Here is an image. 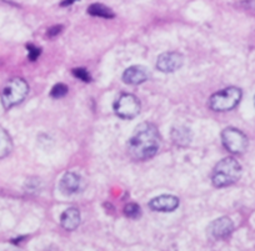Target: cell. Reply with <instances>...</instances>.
Here are the masks:
<instances>
[{
	"mask_svg": "<svg viewBox=\"0 0 255 251\" xmlns=\"http://www.w3.org/2000/svg\"><path fill=\"white\" fill-rule=\"evenodd\" d=\"M160 147L158 127L151 123H143L134 131L128 142V152L136 161L151 159Z\"/></svg>",
	"mask_w": 255,
	"mask_h": 251,
	"instance_id": "obj_1",
	"label": "cell"
},
{
	"mask_svg": "<svg viewBox=\"0 0 255 251\" xmlns=\"http://www.w3.org/2000/svg\"><path fill=\"white\" fill-rule=\"evenodd\" d=\"M242 166L234 157H225L215 165L212 174L215 188H227L237 183L242 176Z\"/></svg>",
	"mask_w": 255,
	"mask_h": 251,
	"instance_id": "obj_2",
	"label": "cell"
},
{
	"mask_svg": "<svg viewBox=\"0 0 255 251\" xmlns=\"http://www.w3.org/2000/svg\"><path fill=\"white\" fill-rule=\"evenodd\" d=\"M29 93V85L24 79L14 78L5 84L1 90V103L5 109H11L20 104Z\"/></svg>",
	"mask_w": 255,
	"mask_h": 251,
	"instance_id": "obj_3",
	"label": "cell"
},
{
	"mask_svg": "<svg viewBox=\"0 0 255 251\" xmlns=\"http://www.w3.org/2000/svg\"><path fill=\"white\" fill-rule=\"evenodd\" d=\"M242 95L243 93L239 88H227V89L220 90V92L215 93L210 97L209 107L214 112H229L239 104Z\"/></svg>",
	"mask_w": 255,
	"mask_h": 251,
	"instance_id": "obj_4",
	"label": "cell"
},
{
	"mask_svg": "<svg viewBox=\"0 0 255 251\" xmlns=\"http://www.w3.org/2000/svg\"><path fill=\"white\" fill-rule=\"evenodd\" d=\"M222 141L225 149L232 154H243L248 149L247 135L235 127H227L223 130Z\"/></svg>",
	"mask_w": 255,
	"mask_h": 251,
	"instance_id": "obj_5",
	"label": "cell"
},
{
	"mask_svg": "<svg viewBox=\"0 0 255 251\" xmlns=\"http://www.w3.org/2000/svg\"><path fill=\"white\" fill-rule=\"evenodd\" d=\"M114 110L122 119H133L140 113V102L131 94H122L115 102Z\"/></svg>",
	"mask_w": 255,
	"mask_h": 251,
	"instance_id": "obj_6",
	"label": "cell"
},
{
	"mask_svg": "<svg viewBox=\"0 0 255 251\" xmlns=\"http://www.w3.org/2000/svg\"><path fill=\"white\" fill-rule=\"evenodd\" d=\"M183 55L175 51H166L159 55L156 60V68L161 73H174L183 65Z\"/></svg>",
	"mask_w": 255,
	"mask_h": 251,
	"instance_id": "obj_7",
	"label": "cell"
},
{
	"mask_svg": "<svg viewBox=\"0 0 255 251\" xmlns=\"http://www.w3.org/2000/svg\"><path fill=\"white\" fill-rule=\"evenodd\" d=\"M233 230H234V224L227 216H223V218L214 220L208 228V233L215 240L227 239L233 233Z\"/></svg>",
	"mask_w": 255,
	"mask_h": 251,
	"instance_id": "obj_8",
	"label": "cell"
},
{
	"mask_svg": "<svg viewBox=\"0 0 255 251\" xmlns=\"http://www.w3.org/2000/svg\"><path fill=\"white\" fill-rule=\"evenodd\" d=\"M85 184L82 176L77 173H67L60 180V191L64 195H73L80 193L84 189Z\"/></svg>",
	"mask_w": 255,
	"mask_h": 251,
	"instance_id": "obj_9",
	"label": "cell"
},
{
	"mask_svg": "<svg viewBox=\"0 0 255 251\" xmlns=\"http://www.w3.org/2000/svg\"><path fill=\"white\" fill-rule=\"evenodd\" d=\"M149 70L143 65H133L128 68L123 74V80L129 85H139L149 79Z\"/></svg>",
	"mask_w": 255,
	"mask_h": 251,
	"instance_id": "obj_10",
	"label": "cell"
},
{
	"mask_svg": "<svg viewBox=\"0 0 255 251\" xmlns=\"http://www.w3.org/2000/svg\"><path fill=\"white\" fill-rule=\"evenodd\" d=\"M179 206V199L173 195H160L149 203V208L160 213H171Z\"/></svg>",
	"mask_w": 255,
	"mask_h": 251,
	"instance_id": "obj_11",
	"label": "cell"
},
{
	"mask_svg": "<svg viewBox=\"0 0 255 251\" xmlns=\"http://www.w3.org/2000/svg\"><path fill=\"white\" fill-rule=\"evenodd\" d=\"M60 224L65 230L73 231L79 226L80 224V213L78 209L69 208L61 214Z\"/></svg>",
	"mask_w": 255,
	"mask_h": 251,
	"instance_id": "obj_12",
	"label": "cell"
},
{
	"mask_svg": "<svg viewBox=\"0 0 255 251\" xmlns=\"http://www.w3.org/2000/svg\"><path fill=\"white\" fill-rule=\"evenodd\" d=\"M13 150V140L4 127L0 126V159L8 156Z\"/></svg>",
	"mask_w": 255,
	"mask_h": 251,
	"instance_id": "obj_13",
	"label": "cell"
},
{
	"mask_svg": "<svg viewBox=\"0 0 255 251\" xmlns=\"http://www.w3.org/2000/svg\"><path fill=\"white\" fill-rule=\"evenodd\" d=\"M171 137H173V140L175 141V144L186 145L190 142L191 132L190 130L186 129V127L179 126V127H175V129H173Z\"/></svg>",
	"mask_w": 255,
	"mask_h": 251,
	"instance_id": "obj_14",
	"label": "cell"
},
{
	"mask_svg": "<svg viewBox=\"0 0 255 251\" xmlns=\"http://www.w3.org/2000/svg\"><path fill=\"white\" fill-rule=\"evenodd\" d=\"M88 13H89L90 15L102 16V18L105 19L114 18V13H113L112 9L103 5V4H93V5H90L89 9H88Z\"/></svg>",
	"mask_w": 255,
	"mask_h": 251,
	"instance_id": "obj_15",
	"label": "cell"
},
{
	"mask_svg": "<svg viewBox=\"0 0 255 251\" xmlns=\"http://www.w3.org/2000/svg\"><path fill=\"white\" fill-rule=\"evenodd\" d=\"M124 213L128 218L138 219L139 216L141 215V209L138 204L130 203V204H128V205L124 208Z\"/></svg>",
	"mask_w": 255,
	"mask_h": 251,
	"instance_id": "obj_16",
	"label": "cell"
},
{
	"mask_svg": "<svg viewBox=\"0 0 255 251\" xmlns=\"http://www.w3.org/2000/svg\"><path fill=\"white\" fill-rule=\"evenodd\" d=\"M68 94V87L64 85V84H56L54 85L53 89H51L50 95L54 98V99H60V98L65 97Z\"/></svg>",
	"mask_w": 255,
	"mask_h": 251,
	"instance_id": "obj_17",
	"label": "cell"
},
{
	"mask_svg": "<svg viewBox=\"0 0 255 251\" xmlns=\"http://www.w3.org/2000/svg\"><path fill=\"white\" fill-rule=\"evenodd\" d=\"M73 75H74L75 78L80 79L82 81H84V83H90V81H92V76H90V74L88 73V70H85V69L83 68L74 69V70H73Z\"/></svg>",
	"mask_w": 255,
	"mask_h": 251,
	"instance_id": "obj_18",
	"label": "cell"
},
{
	"mask_svg": "<svg viewBox=\"0 0 255 251\" xmlns=\"http://www.w3.org/2000/svg\"><path fill=\"white\" fill-rule=\"evenodd\" d=\"M26 49H28V51H29V59H30L31 61L36 60V59L39 58V55H40V49L36 48V46H34V45H31V44L26 45Z\"/></svg>",
	"mask_w": 255,
	"mask_h": 251,
	"instance_id": "obj_19",
	"label": "cell"
},
{
	"mask_svg": "<svg viewBox=\"0 0 255 251\" xmlns=\"http://www.w3.org/2000/svg\"><path fill=\"white\" fill-rule=\"evenodd\" d=\"M61 29H63V26H61V25L54 26V28L49 29V30H48V36H49V38H53V36L58 35V34L60 33Z\"/></svg>",
	"mask_w": 255,
	"mask_h": 251,
	"instance_id": "obj_20",
	"label": "cell"
},
{
	"mask_svg": "<svg viewBox=\"0 0 255 251\" xmlns=\"http://www.w3.org/2000/svg\"><path fill=\"white\" fill-rule=\"evenodd\" d=\"M74 1H78V0H64L63 3H61V5L65 6V5H70V4H73Z\"/></svg>",
	"mask_w": 255,
	"mask_h": 251,
	"instance_id": "obj_21",
	"label": "cell"
},
{
	"mask_svg": "<svg viewBox=\"0 0 255 251\" xmlns=\"http://www.w3.org/2000/svg\"><path fill=\"white\" fill-rule=\"evenodd\" d=\"M254 102H255V98H254Z\"/></svg>",
	"mask_w": 255,
	"mask_h": 251,
	"instance_id": "obj_22",
	"label": "cell"
}]
</instances>
